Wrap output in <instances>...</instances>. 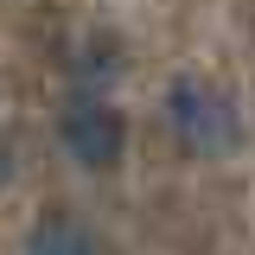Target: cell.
<instances>
[{"label":"cell","mask_w":255,"mask_h":255,"mask_svg":"<svg viewBox=\"0 0 255 255\" xmlns=\"http://www.w3.org/2000/svg\"><path fill=\"white\" fill-rule=\"evenodd\" d=\"M166 128L191 159H223L243 147V109L211 77H172L166 83Z\"/></svg>","instance_id":"1"},{"label":"cell","mask_w":255,"mask_h":255,"mask_svg":"<svg viewBox=\"0 0 255 255\" xmlns=\"http://www.w3.org/2000/svg\"><path fill=\"white\" fill-rule=\"evenodd\" d=\"M58 140L64 153L77 159L83 172H109V166H122L128 153V115L109 102V96H70V109L58 115Z\"/></svg>","instance_id":"2"},{"label":"cell","mask_w":255,"mask_h":255,"mask_svg":"<svg viewBox=\"0 0 255 255\" xmlns=\"http://www.w3.org/2000/svg\"><path fill=\"white\" fill-rule=\"evenodd\" d=\"M26 255H102V236L77 211H45L26 230Z\"/></svg>","instance_id":"3"},{"label":"cell","mask_w":255,"mask_h":255,"mask_svg":"<svg viewBox=\"0 0 255 255\" xmlns=\"http://www.w3.org/2000/svg\"><path fill=\"white\" fill-rule=\"evenodd\" d=\"M6 172H13V153H6V147H0V179H6Z\"/></svg>","instance_id":"4"}]
</instances>
